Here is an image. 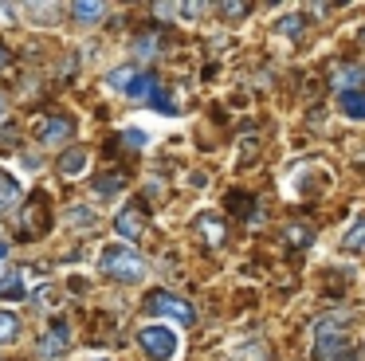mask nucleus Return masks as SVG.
Instances as JSON below:
<instances>
[{
  "label": "nucleus",
  "instance_id": "1",
  "mask_svg": "<svg viewBox=\"0 0 365 361\" xmlns=\"http://www.w3.org/2000/svg\"><path fill=\"white\" fill-rule=\"evenodd\" d=\"M354 318V310H330L322 322H318L314 334V361H338L346 353V322Z\"/></svg>",
  "mask_w": 365,
  "mask_h": 361
},
{
  "label": "nucleus",
  "instance_id": "2",
  "mask_svg": "<svg viewBox=\"0 0 365 361\" xmlns=\"http://www.w3.org/2000/svg\"><path fill=\"white\" fill-rule=\"evenodd\" d=\"M98 267H103L110 279H118V283H142L145 279V259L138 255L134 248H126V243L106 248L103 259H98Z\"/></svg>",
  "mask_w": 365,
  "mask_h": 361
},
{
  "label": "nucleus",
  "instance_id": "3",
  "mask_svg": "<svg viewBox=\"0 0 365 361\" xmlns=\"http://www.w3.org/2000/svg\"><path fill=\"white\" fill-rule=\"evenodd\" d=\"M138 345L145 350V357H153V361H169L177 353V334L169 326H142L138 330Z\"/></svg>",
  "mask_w": 365,
  "mask_h": 361
},
{
  "label": "nucleus",
  "instance_id": "4",
  "mask_svg": "<svg viewBox=\"0 0 365 361\" xmlns=\"http://www.w3.org/2000/svg\"><path fill=\"white\" fill-rule=\"evenodd\" d=\"M145 310L161 314V318H173V322H181V326H192V322H197V310H192L185 298L169 295V290H153V295L145 298Z\"/></svg>",
  "mask_w": 365,
  "mask_h": 361
},
{
  "label": "nucleus",
  "instance_id": "5",
  "mask_svg": "<svg viewBox=\"0 0 365 361\" xmlns=\"http://www.w3.org/2000/svg\"><path fill=\"white\" fill-rule=\"evenodd\" d=\"M114 232L126 235V240H142V232H145V208H142V204L122 208L118 216H114Z\"/></svg>",
  "mask_w": 365,
  "mask_h": 361
},
{
  "label": "nucleus",
  "instance_id": "6",
  "mask_svg": "<svg viewBox=\"0 0 365 361\" xmlns=\"http://www.w3.org/2000/svg\"><path fill=\"white\" fill-rule=\"evenodd\" d=\"M36 133H40L43 146H63V141L75 133V122H71V118H63V114H56V118H48Z\"/></svg>",
  "mask_w": 365,
  "mask_h": 361
},
{
  "label": "nucleus",
  "instance_id": "7",
  "mask_svg": "<svg viewBox=\"0 0 365 361\" xmlns=\"http://www.w3.org/2000/svg\"><path fill=\"white\" fill-rule=\"evenodd\" d=\"M67 345H71V330H67V322H51V330L40 337V353L43 357H56V353H63Z\"/></svg>",
  "mask_w": 365,
  "mask_h": 361
},
{
  "label": "nucleus",
  "instance_id": "8",
  "mask_svg": "<svg viewBox=\"0 0 365 361\" xmlns=\"http://www.w3.org/2000/svg\"><path fill=\"white\" fill-rule=\"evenodd\" d=\"M338 106L346 118H354V122H365V91L361 86H354V91H341L338 94Z\"/></svg>",
  "mask_w": 365,
  "mask_h": 361
},
{
  "label": "nucleus",
  "instance_id": "9",
  "mask_svg": "<svg viewBox=\"0 0 365 361\" xmlns=\"http://www.w3.org/2000/svg\"><path fill=\"white\" fill-rule=\"evenodd\" d=\"M161 91V83L153 75H138L134 83H130V91H126V98H134V102H150L153 94Z\"/></svg>",
  "mask_w": 365,
  "mask_h": 361
},
{
  "label": "nucleus",
  "instance_id": "10",
  "mask_svg": "<svg viewBox=\"0 0 365 361\" xmlns=\"http://www.w3.org/2000/svg\"><path fill=\"white\" fill-rule=\"evenodd\" d=\"M87 169V149H67L63 153V161H59V173H63V177H79V173Z\"/></svg>",
  "mask_w": 365,
  "mask_h": 361
},
{
  "label": "nucleus",
  "instance_id": "11",
  "mask_svg": "<svg viewBox=\"0 0 365 361\" xmlns=\"http://www.w3.org/2000/svg\"><path fill=\"white\" fill-rule=\"evenodd\" d=\"M103 12H106V8L98 4V0H75V4H71V16H75L79 24H95V20H103Z\"/></svg>",
  "mask_w": 365,
  "mask_h": 361
},
{
  "label": "nucleus",
  "instance_id": "12",
  "mask_svg": "<svg viewBox=\"0 0 365 361\" xmlns=\"http://www.w3.org/2000/svg\"><path fill=\"white\" fill-rule=\"evenodd\" d=\"M20 337V318L12 310H0V345H9Z\"/></svg>",
  "mask_w": 365,
  "mask_h": 361
},
{
  "label": "nucleus",
  "instance_id": "13",
  "mask_svg": "<svg viewBox=\"0 0 365 361\" xmlns=\"http://www.w3.org/2000/svg\"><path fill=\"white\" fill-rule=\"evenodd\" d=\"M197 228H200V235H208V243H212V248H220V243H224V224L216 216H200Z\"/></svg>",
  "mask_w": 365,
  "mask_h": 361
},
{
  "label": "nucleus",
  "instance_id": "14",
  "mask_svg": "<svg viewBox=\"0 0 365 361\" xmlns=\"http://www.w3.org/2000/svg\"><path fill=\"white\" fill-rule=\"evenodd\" d=\"M24 295V279H20V271H4L0 275V298H20Z\"/></svg>",
  "mask_w": 365,
  "mask_h": 361
},
{
  "label": "nucleus",
  "instance_id": "15",
  "mask_svg": "<svg viewBox=\"0 0 365 361\" xmlns=\"http://www.w3.org/2000/svg\"><path fill=\"white\" fill-rule=\"evenodd\" d=\"M361 248H365V220H357L341 240V251H361Z\"/></svg>",
  "mask_w": 365,
  "mask_h": 361
},
{
  "label": "nucleus",
  "instance_id": "16",
  "mask_svg": "<svg viewBox=\"0 0 365 361\" xmlns=\"http://www.w3.org/2000/svg\"><path fill=\"white\" fill-rule=\"evenodd\" d=\"M134 78H138L134 67H118V71H110V75H106V83H110L114 91H130V83H134Z\"/></svg>",
  "mask_w": 365,
  "mask_h": 361
},
{
  "label": "nucleus",
  "instance_id": "17",
  "mask_svg": "<svg viewBox=\"0 0 365 361\" xmlns=\"http://www.w3.org/2000/svg\"><path fill=\"white\" fill-rule=\"evenodd\" d=\"M361 78H365L361 67H341L338 78H334V86H341V91H354V83H361Z\"/></svg>",
  "mask_w": 365,
  "mask_h": 361
},
{
  "label": "nucleus",
  "instance_id": "18",
  "mask_svg": "<svg viewBox=\"0 0 365 361\" xmlns=\"http://www.w3.org/2000/svg\"><path fill=\"white\" fill-rule=\"evenodd\" d=\"M287 240H291L294 248H310V240H314V232H310L307 224H291V228H287Z\"/></svg>",
  "mask_w": 365,
  "mask_h": 361
},
{
  "label": "nucleus",
  "instance_id": "19",
  "mask_svg": "<svg viewBox=\"0 0 365 361\" xmlns=\"http://www.w3.org/2000/svg\"><path fill=\"white\" fill-rule=\"evenodd\" d=\"M28 16H36V24H56L51 16H59V8L56 4H32V8H28Z\"/></svg>",
  "mask_w": 365,
  "mask_h": 361
},
{
  "label": "nucleus",
  "instance_id": "20",
  "mask_svg": "<svg viewBox=\"0 0 365 361\" xmlns=\"http://www.w3.org/2000/svg\"><path fill=\"white\" fill-rule=\"evenodd\" d=\"M122 180H126V177H122V173H106V177L103 180H98V193H103V196H110V193H118V188H122Z\"/></svg>",
  "mask_w": 365,
  "mask_h": 361
},
{
  "label": "nucleus",
  "instance_id": "21",
  "mask_svg": "<svg viewBox=\"0 0 365 361\" xmlns=\"http://www.w3.org/2000/svg\"><path fill=\"white\" fill-rule=\"evenodd\" d=\"M279 31L291 36V39H299L302 36V16H283V20H279Z\"/></svg>",
  "mask_w": 365,
  "mask_h": 361
},
{
  "label": "nucleus",
  "instance_id": "22",
  "mask_svg": "<svg viewBox=\"0 0 365 361\" xmlns=\"http://www.w3.org/2000/svg\"><path fill=\"white\" fill-rule=\"evenodd\" d=\"M247 12H252V4H244V0H236V4H232V0L220 4V16H228V20H240V16H247Z\"/></svg>",
  "mask_w": 365,
  "mask_h": 361
},
{
  "label": "nucleus",
  "instance_id": "23",
  "mask_svg": "<svg viewBox=\"0 0 365 361\" xmlns=\"http://www.w3.org/2000/svg\"><path fill=\"white\" fill-rule=\"evenodd\" d=\"M16 193H20V188H16V180H12V173H0V196H4V200H12Z\"/></svg>",
  "mask_w": 365,
  "mask_h": 361
},
{
  "label": "nucleus",
  "instance_id": "24",
  "mask_svg": "<svg viewBox=\"0 0 365 361\" xmlns=\"http://www.w3.org/2000/svg\"><path fill=\"white\" fill-rule=\"evenodd\" d=\"M150 106H158L161 114H173V110H177V106H173V98H169L165 91H158V94H153V98H150Z\"/></svg>",
  "mask_w": 365,
  "mask_h": 361
},
{
  "label": "nucleus",
  "instance_id": "25",
  "mask_svg": "<svg viewBox=\"0 0 365 361\" xmlns=\"http://www.w3.org/2000/svg\"><path fill=\"white\" fill-rule=\"evenodd\" d=\"M134 51H138V55H158V36H142V39L134 44Z\"/></svg>",
  "mask_w": 365,
  "mask_h": 361
},
{
  "label": "nucleus",
  "instance_id": "26",
  "mask_svg": "<svg viewBox=\"0 0 365 361\" xmlns=\"http://www.w3.org/2000/svg\"><path fill=\"white\" fill-rule=\"evenodd\" d=\"M122 141H126L130 149H142L145 146V133L142 130H126V133H122Z\"/></svg>",
  "mask_w": 365,
  "mask_h": 361
},
{
  "label": "nucleus",
  "instance_id": "27",
  "mask_svg": "<svg viewBox=\"0 0 365 361\" xmlns=\"http://www.w3.org/2000/svg\"><path fill=\"white\" fill-rule=\"evenodd\" d=\"M71 220H75V224H95V216H91V212H71Z\"/></svg>",
  "mask_w": 365,
  "mask_h": 361
},
{
  "label": "nucleus",
  "instance_id": "28",
  "mask_svg": "<svg viewBox=\"0 0 365 361\" xmlns=\"http://www.w3.org/2000/svg\"><path fill=\"white\" fill-rule=\"evenodd\" d=\"M4 63H9V47L0 44V67H4Z\"/></svg>",
  "mask_w": 365,
  "mask_h": 361
},
{
  "label": "nucleus",
  "instance_id": "29",
  "mask_svg": "<svg viewBox=\"0 0 365 361\" xmlns=\"http://www.w3.org/2000/svg\"><path fill=\"white\" fill-rule=\"evenodd\" d=\"M4 255H9V243H4V240H0V259H4Z\"/></svg>",
  "mask_w": 365,
  "mask_h": 361
},
{
  "label": "nucleus",
  "instance_id": "30",
  "mask_svg": "<svg viewBox=\"0 0 365 361\" xmlns=\"http://www.w3.org/2000/svg\"><path fill=\"white\" fill-rule=\"evenodd\" d=\"M357 44H361V47H365V28H361V36H357Z\"/></svg>",
  "mask_w": 365,
  "mask_h": 361
},
{
  "label": "nucleus",
  "instance_id": "31",
  "mask_svg": "<svg viewBox=\"0 0 365 361\" xmlns=\"http://www.w3.org/2000/svg\"><path fill=\"white\" fill-rule=\"evenodd\" d=\"M0 118H4V98H0Z\"/></svg>",
  "mask_w": 365,
  "mask_h": 361
}]
</instances>
